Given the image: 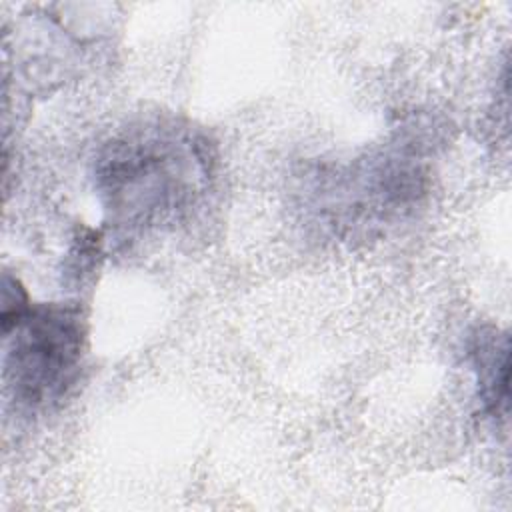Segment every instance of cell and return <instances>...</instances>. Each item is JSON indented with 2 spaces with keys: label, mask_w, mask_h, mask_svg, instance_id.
Masks as SVG:
<instances>
[{
  "label": "cell",
  "mask_w": 512,
  "mask_h": 512,
  "mask_svg": "<svg viewBox=\"0 0 512 512\" xmlns=\"http://www.w3.org/2000/svg\"><path fill=\"white\" fill-rule=\"evenodd\" d=\"M204 142L178 126H138L104 146L96 182L110 224L138 232L176 220L208 176Z\"/></svg>",
  "instance_id": "1"
},
{
  "label": "cell",
  "mask_w": 512,
  "mask_h": 512,
  "mask_svg": "<svg viewBox=\"0 0 512 512\" xmlns=\"http://www.w3.org/2000/svg\"><path fill=\"white\" fill-rule=\"evenodd\" d=\"M4 382L26 408H48L74 384L82 352L84 322L76 308L36 306L4 300Z\"/></svg>",
  "instance_id": "2"
},
{
  "label": "cell",
  "mask_w": 512,
  "mask_h": 512,
  "mask_svg": "<svg viewBox=\"0 0 512 512\" xmlns=\"http://www.w3.org/2000/svg\"><path fill=\"white\" fill-rule=\"evenodd\" d=\"M480 396L492 414L508 404V340L498 342L496 334H482L474 346Z\"/></svg>",
  "instance_id": "3"
}]
</instances>
